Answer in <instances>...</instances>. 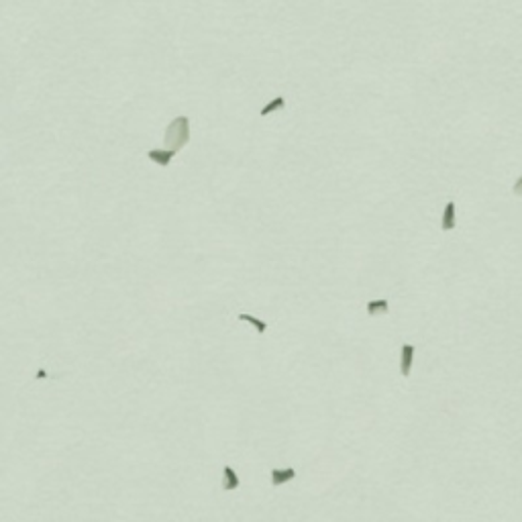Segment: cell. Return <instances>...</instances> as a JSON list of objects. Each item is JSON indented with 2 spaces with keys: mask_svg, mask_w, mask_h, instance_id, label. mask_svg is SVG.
I'll return each mask as SVG.
<instances>
[{
  "mask_svg": "<svg viewBox=\"0 0 522 522\" xmlns=\"http://www.w3.org/2000/svg\"><path fill=\"white\" fill-rule=\"evenodd\" d=\"M237 319L243 321V323H249L257 333H266V331H268V325H266L264 321H259V319H255V317H251V315H239Z\"/></svg>",
  "mask_w": 522,
  "mask_h": 522,
  "instance_id": "cell-5",
  "label": "cell"
},
{
  "mask_svg": "<svg viewBox=\"0 0 522 522\" xmlns=\"http://www.w3.org/2000/svg\"><path fill=\"white\" fill-rule=\"evenodd\" d=\"M445 233H451L455 229V202H447L443 211V223H441Z\"/></svg>",
  "mask_w": 522,
  "mask_h": 522,
  "instance_id": "cell-4",
  "label": "cell"
},
{
  "mask_svg": "<svg viewBox=\"0 0 522 522\" xmlns=\"http://www.w3.org/2000/svg\"><path fill=\"white\" fill-rule=\"evenodd\" d=\"M386 312H388L386 300H372L368 304V315H386Z\"/></svg>",
  "mask_w": 522,
  "mask_h": 522,
  "instance_id": "cell-7",
  "label": "cell"
},
{
  "mask_svg": "<svg viewBox=\"0 0 522 522\" xmlns=\"http://www.w3.org/2000/svg\"><path fill=\"white\" fill-rule=\"evenodd\" d=\"M223 478H225V488L227 490H237L239 488V478H237V474L233 472L231 467H225Z\"/></svg>",
  "mask_w": 522,
  "mask_h": 522,
  "instance_id": "cell-6",
  "label": "cell"
},
{
  "mask_svg": "<svg viewBox=\"0 0 522 522\" xmlns=\"http://www.w3.org/2000/svg\"><path fill=\"white\" fill-rule=\"evenodd\" d=\"M284 104H286V102H284V98H276L274 102L266 104V109H264V111H261V117H268L270 113H274V111H280V109L284 107Z\"/></svg>",
  "mask_w": 522,
  "mask_h": 522,
  "instance_id": "cell-8",
  "label": "cell"
},
{
  "mask_svg": "<svg viewBox=\"0 0 522 522\" xmlns=\"http://www.w3.org/2000/svg\"><path fill=\"white\" fill-rule=\"evenodd\" d=\"M412 363H414V347L412 345H404L402 347V355H400V372H402L404 378L410 376Z\"/></svg>",
  "mask_w": 522,
  "mask_h": 522,
  "instance_id": "cell-3",
  "label": "cell"
},
{
  "mask_svg": "<svg viewBox=\"0 0 522 522\" xmlns=\"http://www.w3.org/2000/svg\"><path fill=\"white\" fill-rule=\"evenodd\" d=\"M188 141H190V119H188V117H176V119L170 123V127L166 129V143H168L170 147L164 149V151H168L172 158H176V153H178Z\"/></svg>",
  "mask_w": 522,
  "mask_h": 522,
  "instance_id": "cell-1",
  "label": "cell"
},
{
  "mask_svg": "<svg viewBox=\"0 0 522 522\" xmlns=\"http://www.w3.org/2000/svg\"><path fill=\"white\" fill-rule=\"evenodd\" d=\"M512 194H514V196H520V194H522V176L514 182V186H512Z\"/></svg>",
  "mask_w": 522,
  "mask_h": 522,
  "instance_id": "cell-9",
  "label": "cell"
},
{
  "mask_svg": "<svg viewBox=\"0 0 522 522\" xmlns=\"http://www.w3.org/2000/svg\"><path fill=\"white\" fill-rule=\"evenodd\" d=\"M296 478V472L294 469H272L270 472V482L274 484V486H286L288 482H292Z\"/></svg>",
  "mask_w": 522,
  "mask_h": 522,
  "instance_id": "cell-2",
  "label": "cell"
}]
</instances>
